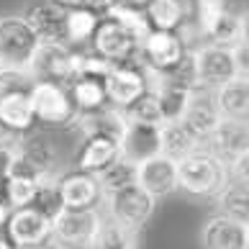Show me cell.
<instances>
[{
	"label": "cell",
	"mask_w": 249,
	"mask_h": 249,
	"mask_svg": "<svg viewBox=\"0 0 249 249\" xmlns=\"http://www.w3.org/2000/svg\"><path fill=\"white\" fill-rule=\"evenodd\" d=\"M118 152H121L124 160L134 162V164L160 154V126L157 124H142V121H128L121 142H118Z\"/></svg>",
	"instance_id": "cell-19"
},
{
	"label": "cell",
	"mask_w": 249,
	"mask_h": 249,
	"mask_svg": "<svg viewBox=\"0 0 249 249\" xmlns=\"http://www.w3.org/2000/svg\"><path fill=\"white\" fill-rule=\"evenodd\" d=\"M31 110H34V124L47 128V131H64L72 128L80 116L75 100L70 95L67 85L49 80H34L29 88Z\"/></svg>",
	"instance_id": "cell-2"
},
{
	"label": "cell",
	"mask_w": 249,
	"mask_h": 249,
	"mask_svg": "<svg viewBox=\"0 0 249 249\" xmlns=\"http://www.w3.org/2000/svg\"><path fill=\"white\" fill-rule=\"evenodd\" d=\"M136 242H139V234L136 231H128V229L113 224L110 218H103L93 244L88 249H136L139 247Z\"/></svg>",
	"instance_id": "cell-31"
},
{
	"label": "cell",
	"mask_w": 249,
	"mask_h": 249,
	"mask_svg": "<svg viewBox=\"0 0 249 249\" xmlns=\"http://www.w3.org/2000/svg\"><path fill=\"white\" fill-rule=\"evenodd\" d=\"M200 249H249V224L213 213L200 229Z\"/></svg>",
	"instance_id": "cell-14"
},
{
	"label": "cell",
	"mask_w": 249,
	"mask_h": 249,
	"mask_svg": "<svg viewBox=\"0 0 249 249\" xmlns=\"http://www.w3.org/2000/svg\"><path fill=\"white\" fill-rule=\"evenodd\" d=\"M126 116L121 108L116 106H100L95 110H85V113L77 116L75 128L80 131V136H108V139L121 142V136L126 131Z\"/></svg>",
	"instance_id": "cell-20"
},
{
	"label": "cell",
	"mask_w": 249,
	"mask_h": 249,
	"mask_svg": "<svg viewBox=\"0 0 249 249\" xmlns=\"http://www.w3.org/2000/svg\"><path fill=\"white\" fill-rule=\"evenodd\" d=\"M16 142H18V134H13L11 128L0 124V146H16Z\"/></svg>",
	"instance_id": "cell-40"
},
{
	"label": "cell",
	"mask_w": 249,
	"mask_h": 249,
	"mask_svg": "<svg viewBox=\"0 0 249 249\" xmlns=\"http://www.w3.org/2000/svg\"><path fill=\"white\" fill-rule=\"evenodd\" d=\"M67 88H70V95H72V100H75V106H77L80 113H85V110H95V108L108 103L106 85H103V80H100V77L77 75Z\"/></svg>",
	"instance_id": "cell-28"
},
{
	"label": "cell",
	"mask_w": 249,
	"mask_h": 249,
	"mask_svg": "<svg viewBox=\"0 0 249 249\" xmlns=\"http://www.w3.org/2000/svg\"><path fill=\"white\" fill-rule=\"evenodd\" d=\"M180 121L185 124L200 142H206L211 136V131L216 128V124L221 121L213 90H206V88L193 90L188 95V106H185V113H182Z\"/></svg>",
	"instance_id": "cell-18"
},
{
	"label": "cell",
	"mask_w": 249,
	"mask_h": 249,
	"mask_svg": "<svg viewBox=\"0 0 249 249\" xmlns=\"http://www.w3.org/2000/svg\"><path fill=\"white\" fill-rule=\"evenodd\" d=\"M226 182H229L226 162L218 160L206 146H198L196 152L178 160V190H182L190 198L213 200L224 190Z\"/></svg>",
	"instance_id": "cell-1"
},
{
	"label": "cell",
	"mask_w": 249,
	"mask_h": 249,
	"mask_svg": "<svg viewBox=\"0 0 249 249\" xmlns=\"http://www.w3.org/2000/svg\"><path fill=\"white\" fill-rule=\"evenodd\" d=\"M98 21H100V13L82 11V8L67 11V18H64V41H67V47L72 49L90 47V39L95 34Z\"/></svg>",
	"instance_id": "cell-26"
},
{
	"label": "cell",
	"mask_w": 249,
	"mask_h": 249,
	"mask_svg": "<svg viewBox=\"0 0 249 249\" xmlns=\"http://www.w3.org/2000/svg\"><path fill=\"white\" fill-rule=\"evenodd\" d=\"M13 149H16V154L21 157V160L29 162L39 175H52V172H57L59 162H62L59 146L54 144L47 134L34 131V128L18 136V142H16Z\"/></svg>",
	"instance_id": "cell-17"
},
{
	"label": "cell",
	"mask_w": 249,
	"mask_h": 249,
	"mask_svg": "<svg viewBox=\"0 0 249 249\" xmlns=\"http://www.w3.org/2000/svg\"><path fill=\"white\" fill-rule=\"evenodd\" d=\"M206 149H211L218 160L226 162V167L236 162L239 157L249 154V128L247 121H236V118H221L211 136L203 142Z\"/></svg>",
	"instance_id": "cell-13"
},
{
	"label": "cell",
	"mask_w": 249,
	"mask_h": 249,
	"mask_svg": "<svg viewBox=\"0 0 249 249\" xmlns=\"http://www.w3.org/2000/svg\"><path fill=\"white\" fill-rule=\"evenodd\" d=\"M8 216H11V208L5 206V200H0V231L5 229V221H8Z\"/></svg>",
	"instance_id": "cell-41"
},
{
	"label": "cell",
	"mask_w": 249,
	"mask_h": 249,
	"mask_svg": "<svg viewBox=\"0 0 249 249\" xmlns=\"http://www.w3.org/2000/svg\"><path fill=\"white\" fill-rule=\"evenodd\" d=\"M36 193V180L34 178H23V175H8L5 185H3V200L8 208H23L29 206L31 198Z\"/></svg>",
	"instance_id": "cell-36"
},
{
	"label": "cell",
	"mask_w": 249,
	"mask_h": 249,
	"mask_svg": "<svg viewBox=\"0 0 249 249\" xmlns=\"http://www.w3.org/2000/svg\"><path fill=\"white\" fill-rule=\"evenodd\" d=\"M198 146H203V142L182 121L160 124V152L167 154L170 160L178 162L182 157H188L190 152H196Z\"/></svg>",
	"instance_id": "cell-25"
},
{
	"label": "cell",
	"mask_w": 249,
	"mask_h": 249,
	"mask_svg": "<svg viewBox=\"0 0 249 249\" xmlns=\"http://www.w3.org/2000/svg\"><path fill=\"white\" fill-rule=\"evenodd\" d=\"M124 3H128V5H136V8H144L149 0H124Z\"/></svg>",
	"instance_id": "cell-43"
},
{
	"label": "cell",
	"mask_w": 249,
	"mask_h": 249,
	"mask_svg": "<svg viewBox=\"0 0 249 249\" xmlns=\"http://www.w3.org/2000/svg\"><path fill=\"white\" fill-rule=\"evenodd\" d=\"M0 249H16V247L11 244V239H8V236H0Z\"/></svg>",
	"instance_id": "cell-42"
},
{
	"label": "cell",
	"mask_w": 249,
	"mask_h": 249,
	"mask_svg": "<svg viewBox=\"0 0 249 249\" xmlns=\"http://www.w3.org/2000/svg\"><path fill=\"white\" fill-rule=\"evenodd\" d=\"M139 36L128 31L126 26L108 16H100L95 26V34L90 39V52L98 57L108 59L110 64H124V62H139Z\"/></svg>",
	"instance_id": "cell-7"
},
{
	"label": "cell",
	"mask_w": 249,
	"mask_h": 249,
	"mask_svg": "<svg viewBox=\"0 0 249 249\" xmlns=\"http://www.w3.org/2000/svg\"><path fill=\"white\" fill-rule=\"evenodd\" d=\"M103 203H106L103 206L106 218H110L113 224L128 229V231H136V234L149 224V218L154 216V208H157V200L142 185H136V182L103 196Z\"/></svg>",
	"instance_id": "cell-4"
},
{
	"label": "cell",
	"mask_w": 249,
	"mask_h": 249,
	"mask_svg": "<svg viewBox=\"0 0 249 249\" xmlns=\"http://www.w3.org/2000/svg\"><path fill=\"white\" fill-rule=\"evenodd\" d=\"M144 16L154 31H180L190 23L188 0H149L144 5Z\"/></svg>",
	"instance_id": "cell-21"
},
{
	"label": "cell",
	"mask_w": 249,
	"mask_h": 249,
	"mask_svg": "<svg viewBox=\"0 0 249 249\" xmlns=\"http://www.w3.org/2000/svg\"><path fill=\"white\" fill-rule=\"evenodd\" d=\"M103 16H108V18H113V21H118L121 26H126V29L134 31L136 36H139V39H142L146 31H149V23H146L144 8L128 5V3H124V0H113Z\"/></svg>",
	"instance_id": "cell-35"
},
{
	"label": "cell",
	"mask_w": 249,
	"mask_h": 249,
	"mask_svg": "<svg viewBox=\"0 0 249 249\" xmlns=\"http://www.w3.org/2000/svg\"><path fill=\"white\" fill-rule=\"evenodd\" d=\"M231 52H234V62H236L239 77H249V47H247V36L231 44Z\"/></svg>",
	"instance_id": "cell-39"
},
{
	"label": "cell",
	"mask_w": 249,
	"mask_h": 249,
	"mask_svg": "<svg viewBox=\"0 0 249 249\" xmlns=\"http://www.w3.org/2000/svg\"><path fill=\"white\" fill-rule=\"evenodd\" d=\"M54 3L62 5V8H67V11H72V8H82V11H93V13L103 16L113 0H54Z\"/></svg>",
	"instance_id": "cell-38"
},
{
	"label": "cell",
	"mask_w": 249,
	"mask_h": 249,
	"mask_svg": "<svg viewBox=\"0 0 249 249\" xmlns=\"http://www.w3.org/2000/svg\"><path fill=\"white\" fill-rule=\"evenodd\" d=\"M106 85V98L110 106L126 108L128 103H134L142 93L149 90L146 82V70L139 62H124V64H110L108 75L103 77Z\"/></svg>",
	"instance_id": "cell-10"
},
{
	"label": "cell",
	"mask_w": 249,
	"mask_h": 249,
	"mask_svg": "<svg viewBox=\"0 0 249 249\" xmlns=\"http://www.w3.org/2000/svg\"><path fill=\"white\" fill-rule=\"evenodd\" d=\"M0 124L11 128L13 134H26L36 126L34 124V110H31V98L29 88L23 90H11V93L0 95Z\"/></svg>",
	"instance_id": "cell-23"
},
{
	"label": "cell",
	"mask_w": 249,
	"mask_h": 249,
	"mask_svg": "<svg viewBox=\"0 0 249 249\" xmlns=\"http://www.w3.org/2000/svg\"><path fill=\"white\" fill-rule=\"evenodd\" d=\"M226 8H229V0H193V5H190L193 21H190V26L198 31V36L203 41L208 39V34L213 31L216 21L224 16Z\"/></svg>",
	"instance_id": "cell-32"
},
{
	"label": "cell",
	"mask_w": 249,
	"mask_h": 249,
	"mask_svg": "<svg viewBox=\"0 0 249 249\" xmlns=\"http://www.w3.org/2000/svg\"><path fill=\"white\" fill-rule=\"evenodd\" d=\"M193 54V67H196V77H198V88L206 90H216L224 82L239 77L236 62H234V52L229 44H211L203 41L200 47L190 49Z\"/></svg>",
	"instance_id": "cell-8"
},
{
	"label": "cell",
	"mask_w": 249,
	"mask_h": 249,
	"mask_svg": "<svg viewBox=\"0 0 249 249\" xmlns=\"http://www.w3.org/2000/svg\"><path fill=\"white\" fill-rule=\"evenodd\" d=\"M103 208H62L52 218V244L57 249H88L93 244L100 224Z\"/></svg>",
	"instance_id": "cell-3"
},
{
	"label": "cell",
	"mask_w": 249,
	"mask_h": 249,
	"mask_svg": "<svg viewBox=\"0 0 249 249\" xmlns=\"http://www.w3.org/2000/svg\"><path fill=\"white\" fill-rule=\"evenodd\" d=\"M190 52L180 31H154L149 29L139 41V64L152 72H164L175 67Z\"/></svg>",
	"instance_id": "cell-9"
},
{
	"label": "cell",
	"mask_w": 249,
	"mask_h": 249,
	"mask_svg": "<svg viewBox=\"0 0 249 249\" xmlns=\"http://www.w3.org/2000/svg\"><path fill=\"white\" fill-rule=\"evenodd\" d=\"M136 185H142L154 200L178 193V162L167 154H154L136 164Z\"/></svg>",
	"instance_id": "cell-12"
},
{
	"label": "cell",
	"mask_w": 249,
	"mask_h": 249,
	"mask_svg": "<svg viewBox=\"0 0 249 249\" xmlns=\"http://www.w3.org/2000/svg\"><path fill=\"white\" fill-rule=\"evenodd\" d=\"M95 180H98V185H100V193L108 196V193H113V190H121L126 185H134V182H136V164L124 160V157L118 154L116 160L108 164V167H103V170L95 175Z\"/></svg>",
	"instance_id": "cell-29"
},
{
	"label": "cell",
	"mask_w": 249,
	"mask_h": 249,
	"mask_svg": "<svg viewBox=\"0 0 249 249\" xmlns=\"http://www.w3.org/2000/svg\"><path fill=\"white\" fill-rule=\"evenodd\" d=\"M3 231H5L8 239H11V244L16 249L49 244L52 242V221L47 216H41L36 208L23 206V208H13L11 211Z\"/></svg>",
	"instance_id": "cell-11"
},
{
	"label": "cell",
	"mask_w": 249,
	"mask_h": 249,
	"mask_svg": "<svg viewBox=\"0 0 249 249\" xmlns=\"http://www.w3.org/2000/svg\"><path fill=\"white\" fill-rule=\"evenodd\" d=\"M126 121H142V124H162V113H160V103H157L154 90H146L142 93L134 103H128L124 108Z\"/></svg>",
	"instance_id": "cell-37"
},
{
	"label": "cell",
	"mask_w": 249,
	"mask_h": 249,
	"mask_svg": "<svg viewBox=\"0 0 249 249\" xmlns=\"http://www.w3.org/2000/svg\"><path fill=\"white\" fill-rule=\"evenodd\" d=\"M221 118L247 121L249 116V77H234L213 90Z\"/></svg>",
	"instance_id": "cell-24"
},
{
	"label": "cell",
	"mask_w": 249,
	"mask_h": 249,
	"mask_svg": "<svg viewBox=\"0 0 249 249\" xmlns=\"http://www.w3.org/2000/svg\"><path fill=\"white\" fill-rule=\"evenodd\" d=\"M247 180H234L229 178L224 190L213 198L218 213H224L229 218L236 221H249V190H247Z\"/></svg>",
	"instance_id": "cell-27"
},
{
	"label": "cell",
	"mask_w": 249,
	"mask_h": 249,
	"mask_svg": "<svg viewBox=\"0 0 249 249\" xmlns=\"http://www.w3.org/2000/svg\"><path fill=\"white\" fill-rule=\"evenodd\" d=\"M39 44L41 41L36 39V34L31 31L23 16H0V67L29 72V64Z\"/></svg>",
	"instance_id": "cell-5"
},
{
	"label": "cell",
	"mask_w": 249,
	"mask_h": 249,
	"mask_svg": "<svg viewBox=\"0 0 249 249\" xmlns=\"http://www.w3.org/2000/svg\"><path fill=\"white\" fill-rule=\"evenodd\" d=\"M57 190L64 208H95L103 200L95 175L82 172L77 167L57 175Z\"/></svg>",
	"instance_id": "cell-16"
},
{
	"label": "cell",
	"mask_w": 249,
	"mask_h": 249,
	"mask_svg": "<svg viewBox=\"0 0 249 249\" xmlns=\"http://www.w3.org/2000/svg\"><path fill=\"white\" fill-rule=\"evenodd\" d=\"M154 90L157 95V103H160V113H162V124L167 121H180L182 113H185V106H188V90H180V88H170V85H162V88H149Z\"/></svg>",
	"instance_id": "cell-33"
},
{
	"label": "cell",
	"mask_w": 249,
	"mask_h": 249,
	"mask_svg": "<svg viewBox=\"0 0 249 249\" xmlns=\"http://www.w3.org/2000/svg\"><path fill=\"white\" fill-rule=\"evenodd\" d=\"M26 23L31 26L39 41L49 44H67L64 41V18H67V8L57 5L54 0H31L21 13Z\"/></svg>",
	"instance_id": "cell-15"
},
{
	"label": "cell",
	"mask_w": 249,
	"mask_h": 249,
	"mask_svg": "<svg viewBox=\"0 0 249 249\" xmlns=\"http://www.w3.org/2000/svg\"><path fill=\"white\" fill-rule=\"evenodd\" d=\"M23 249H57V247L49 242V244H36V247H23Z\"/></svg>",
	"instance_id": "cell-44"
},
{
	"label": "cell",
	"mask_w": 249,
	"mask_h": 249,
	"mask_svg": "<svg viewBox=\"0 0 249 249\" xmlns=\"http://www.w3.org/2000/svg\"><path fill=\"white\" fill-rule=\"evenodd\" d=\"M118 154L121 152H118L116 139H108V136H82V144L75 154V167L82 170V172L98 175L103 167H108Z\"/></svg>",
	"instance_id": "cell-22"
},
{
	"label": "cell",
	"mask_w": 249,
	"mask_h": 249,
	"mask_svg": "<svg viewBox=\"0 0 249 249\" xmlns=\"http://www.w3.org/2000/svg\"><path fill=\"white\" fill-rule=\"evenodd\" d=\"M80 59H82V49H72L67 44L41 41L29 64V75L34 80H49V82H59V85H70L80 72Z\"/></svg>",
	"instance_id": "cell-6"
},
{
	"label": "cell",
	"mask_w": 249,
	"mask_h": 249,
	"mask_svg": "<svg viewBox=\"0 0 249 249\" xmlns=\"http://www.w3.org/2000/svg\"><path fill=\"white\" fill-rule=\"evenodd\" d=\"M244 34H247L244 16H239L236 11L226 8L224 16H221L218 21H216L213 31L208 34V39H206V41H211V44H229V47H231L234 41L244 39Z\"/></svg>",
	"instance_id": "cell-34"
},
{
	"label": "cell",
	"mask_w": 249,
	"mask_h": 249,
	"mask_svg": "<svg viewBox=\"0 0 249 249\" xmlns=\"http://www.w3.org/2000/svg\"><path fill=\"white\" fill-rule=\"evenodd\" d=\"M57 175L59 172L41 175V178L36 180V193H34V198L29 203L31 208H36L41 216H47L49 221L64 208L62 206V198H59V190H57Z\"/></svg>",
	"instance_id": "cell-30"
}]
</instances>
